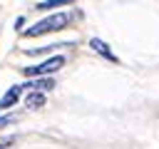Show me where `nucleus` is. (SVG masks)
I'll return each instance as SVG.
<instances>
[{"label": "nucleus", "instance_id": "f257e3e1", "mask_svg": "<svg viewBox=\"0 0 159 149\" xmlns=\"http://www.w3.org/2000/svg\"><path fill=\"white\" fill-rule=\"evenodd\" d=\"M72 15L70 12H55V15H47L42 17L40 22H35L32 27L22 30V37H40V35H47V32H57V30H65L70 25Z\"/></svg>", "mask_w": 159, "mask_h": 149}, {"label": "nucleus", "instance_id": "f03ea898", "mask_svg": "<svg viewBox=\"0 0 159 149\" xmlns=\"http://www.w3.org/2000/svg\"><path fill=\"white\" fill-rule=\"evenodd\" d=\"M62 65H65V57H62V55H52V57H47V60H45V62H40V65L22 67L20 72H22L27 79H35V77H50V74H55Z\"/></svg>", "mask_w": 159, "mask_h": 149}, {"label": "nucleus", "instance_id": "7ed1b4c3", "mask_svg": "<svg viewBox=\"0 0 159 149\" xmlns=\"http://www.w3.org/2000/svg\"><path fill=\"white\" fill-rule=\"evenodd\" d=\"M89 47H92L97 55H102L104 60H109V62H119V60H117V55L112 52V47H109L104 40H99V37H92V40H89Z\"/></svg>", "mask_w": 159, "mask_h": 149}, {"label": "nucleus", "instance_id": "20e7f679", "mask_svg": "<svg viewBox=\"0 0 159 149\" xmlns=\"http://www.w3.org/2000/svg\"><path fill=\"white\" fill-rule=\"evenodd\" d=\"M22 89H35V92H50V89H55V79H52V77H35V79L25 82V84H22Z\"/></svg>", "mask_w": 159, "mask_h": 149}, {"label": "nucleus", "instance_id": "39448f33", "mask_svg": "<svg viewBox=\"0 0 159 149\" xmlns=\"http://www.w3.org/2000/svg\"><path fill=\"white\" fill-rule=\"evenodd\" d=\"M20 94H22V84H15V87H10L2 97H0V109H10L17 99H20Z\"/></svg>", "mask_w": 159, "mask_h": 149}, {"label": "nucleus", "instance_id": "423d86ee", "mask_svg": "<svg viewBox=\"0 0 159 149\" xmlns=\"http://www.w3.org/2000/svg\"><path fill=\"white\" fill-rule=\"evenodd\" d=\"M42 104H45V92H35V89H32V92L25 97V107H27V109H40Z\"/></svg>", "mask_w": 159, "mask_h": 149}, {"label": "nucleus", "instance_id": "0eeeda50", "mask_svg": "<svg viewBox=\"0 0 159 149\" xmlns=\"http://www.w3.org/2000/svg\"><path fill=\"white\" fill-rule=\"evenodd\" d=\"M75 0H42L35 5V10H55V7H65V5H72Z\"/></svg>", "mask_w": 159, "mask_h": 149}, {"label": "nucleus", "instance_id": "6e6552de", "mask_svg": "<svg viewBox=\"0 0 159 149\" xmlns=\"http://www.w3.org/2000/svg\"><path fill=\"white\" fill-rule=\"evenodd\" d=\"M12 122H17L15 114H5V117H0V127H7V124H12Z\"/></svg>", "mask_w": 159, "mask_h": 149}]
</instances>
